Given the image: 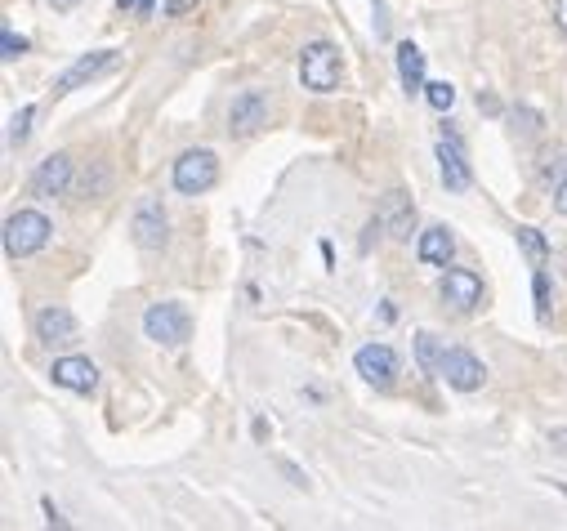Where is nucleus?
Here are the masks:
<instances>
[{"label":"nucleus","instance_id":"obj_1","mask_svg":"<svg viewBox=\"0 0 567 531\" xmlns=\"http://www.w3.org/2000/svg\"><path fill=\"white\" fill-rule=\"evenodd\" d=\"M300 81L313 94H331L340 85V50L331 41H313L300 54Z\"/></svg>","mask_w":567,"mask_h":531},{"label":"nucleus","instance_id":"obj_2","mask_svg":"<svg viewBox=\"0 0 567 531\" xmlns=\"http://www.w3.org/2000/svg\"><path fill=\"white\" fill-rule=\"evenodd\" d=\"M50 241V219L41 210H18L5 219V255L9 259H27Z\"/></svg>","mask_w":567,"mask_h":531},{"label":"nucleus","instance_id":"obj_3","mask_svg":"<svg viewBox=\"0 0 567 531\" xmlns=\"http://www.w3.org/2000/svg\"><path fill=\"white\" fill-rule=\"evenodd\" d=\"M143 331H148V340L175 349V344H184L192 335V317L184 304H152L148 313H143Z\"/></svg>","mask_w":567,"mask_h":531},{"label":"nucleus","instance_id":"obj_4","mask_svg":"<svg viewBox=\"0 0 567 531\" xmlns=\"http://www.w3.org/2000/svg\"><path fill=\"white\" fill-rule=\"evenodd\" d=\"M215 183H219V161H215V152L197 148V152H184V157L175 161V188L184 192V197L210 192Z\"/></svg>","mask_w":567,"mask_h":531},{"label":"nucleus","instance_id":"obj_5","mask_svg":"<svg viewBox=\"0 0 567 531\" xmlns=\"http://www.w3.org/2000/svg\"><path fill=\"white\" fill-rule=\"evenodd\" d=\"M442 380L451 384V389H460V393H474V389H483V380H487V366L478 362L469 349H451L447 357H442Z\"/></svg>","mask_w":567,"mask_h":531},{"label":"nucleus","instance_id":"obj_6","mask_svg":"<svg viewBox=\"0 0 567 531\" xmlns=\"http://www.w3.org/2000/svg\"><path fill=\"white\" fill-rule=\"evenodd\" d=\"M117 67V50H94V54H85V59H76L67 72L54 81V94H72V90H81L85 81H94V76H103V72H112Z\"/></svg>","mask_w":567,"mask_h":531},{"label":"nucleus","instance_id":"obj_7","mask_svg":"<svg viewBox=\"0 0 567 531\" xmlns=\"http://www.w3.org/2000/svg\"><path fill=\"white\" fill-rule=\"evenodd\" d=\"M134 241H139L143 250H161L166 246V210H161V201L157 197H143L139 201V210H134Z\"/></svg>","mask_w":567,"mask_h":531},{"label":"nucleus","instance_id":"obj_8","mask_svg":"<svg viewBox=\"0 0 567 531\" xmlns=\"http://www.w3.org/2000/svg\"><path fill=\"white\" fill-rule=\"evenodd\" d=\"M264 121H268V99H264V90L237 94L233 108H228V130L242 134V139H246V134H255Z\"/></svg>","mask_w":567,"mask_h":531},{"label":"nucleus","instance_id":"obj_9","mask_svg":"<svg viewBox=\"0 0 567 531\" xmlns=\"http://www.w3.org/2000/svg\"><path fill=\"white\" fill-rule=\"evenodd\" d=\"M358 375L371 384H380V389H389L393 375H398V353L389 349V344H367V349H358Z\"/></svg>","mask_w":567,"mask_h":531},{"label":"nucleus","instance_id":"obj_10","mask_svg":"<svg viewBox=\"0 0 567 531\" xmlns=\"http://www.w3.org/2000/svg\"><path fill=\"white\" fill-rule=\"evenodd\" d=\"M442 299H447L451 308H460V313H469V308L483 299V282H478V273H469V268H447V277H442Z\"/></svg>","mask_w":567,"mask_h":531},{"label":"nucleus","instance_id":"obj_11","mask_svg":"<svg viewBox=\"0 0 567 531\" xmlns=\"http://www.w3.org/2000/svg\"><path fill=\"white\" fill-rule=\"evenodd\" d=\"M50 375L59 389H72V393H90L94 384H99V371H94V362H85V357H59Z\"/></svg>","mask_w":567,"mask_h":531},{"label":"nucleus","instance_id":"obj_12","mask_svg":"<svg viewBox=\"0 0 567 531\" xmlns=\"http://www.w3.org/2000/svg\"><path fill=\"white\" fill-rule=\"evenodd\" d=\"M438 161H442V183H447L451 192H465L469 183H474V175H469V166H465V152H460V143L447 139V134L438 139Z\"/></svg>","mask_w":567,"mask_h":531},{"label":"nucleus","instance_id":"obj_13","mask_svg":"<svg viewBox=\"0 0 567 531\" xmlns=\"http://www.w3.org/2000/svg\"><path fill=\"white\" fill-rule=\"evenodd\" d=\"M67 183H72V161H67L63 152H54V157L41 161V170H36L32 188H36V197H59Z\"/></svg>","mask_w":567,"mask_h":531},{"label":"nucleus","instance_id":"obj_14","mask_svg":"<svg viewBox=\"0 0 567 531\" xmlns=\"http://www.w3.org/2000/svg\"><path fill=\"white\" fill-rule=\"evenodd\" d=\"M36 335H41L45 344H76V317L59 304L45 308V313L36 317Z\"/></svg>","mask_w":567,"mask_h":531},{"label":"nucleus","instance_id":"obj_15","mask_svg":"<svg viewBox=\"0 0 567 531\" xmlns=\"http://www.w3.org/2000/svg\"><path fill=\"white\" fill-rule=\"evenodd\" d=\"M411 224H416V206L402 192H389V201H384V228L393 237H411Z\"/></svg>","mask_w":567,"mask_h":531},{"label":"nucleus","instance_id":"obj_16","mask_svg":"<svg viewBox=\"0 0 567 531\" xmlns=\"http://www.w3.org/2000/svg\"><path fill=\"white\" fill-rule=\"evenodd\" d=\"M398 76H402V85H407V94L425 90V54H420L411 41L398 45Z\"/></svg>","mask_w":567,"mask_h":531},{"label":"nucleus","instance_id":"obj_17","mask_svg":"<svg viewBox=\"0 0 567 531\" xmlns=\"http://www.w3.org/2000/svg\"><path fill=\"white\" fill-rule=\"evenodd\" d=\"M451 250H456V241H451L447 228H429V233H420V246H416L420 264H447Z\"/></svg>","mask_w":567,"mask_h":531},{"label":"nucleus","instance_id":"obj_18","mask_svg":"<svg viewBox=\"0 0 567 531\" xmlns=\"http://www.w3.org/2000/svg\"><path fill=\"white\" fill-rule=\"evenodd\" d=\"M442 357H447V349L438 344V335L420 331L416 335V362H420V371H442Z\"/></svg>","mask_w":567,"mask_h":531},{"label":"nucleus","instance_id":"obj_19","mask_svg":"<svg viewBox=\"0 0 567 531\" xmlns=\"http://www.w3.org/2000/svg\"><path fill=\"white\" fill-rule=\"evenodd\" d=\"M425 99H429V103H434V108H438V112H447V108H451V103H456V90H451V85H447V81H434V85H425Z\"/></svg>","mask_w":567,"mask_h":531},{"label":"nucleus","instance_id":"obj_20","mask_svg":"<svg viewBox=\"0 0 567 531\" xmlns=\"http://www.w3.org/2000/svg\"><path fill=\"white\" fill-rule=\"evenodd\" d=\"M32 117H36L32 103L14 112V121H9V143H23V139H27V125H32Z\"/></svg>","mask_w":567,"mask_h":531},{"label":"nucleus","instance_id":"obj_21","mask_svg":"<svg viewBox=\"0 0 567 531\" xmlns=\"http://www.w3.org/2000/svg\"><path fill=\"white\" fill-rule=\"evenodd\" d=\"M518 246H523L532 259H545V237L536 233V228H518Z\"/></svg>","mask_w":567,"mask_h":531},{"label":"nucleus","instance_id":"obj_22","mask_svg":"<svg viewBox=\"0 0 567 531\" xmlns=\"http://www.w3.org/2000/svg\"><path fill=\"white\" fill-rule=\"evenodd\" d=\"M0 50H5V59H18V54H27V41L5 27V32H0Z\"/></svg>","mask_w":567,"mask_h":531},{"label":"nucleus","instance_id":"obj_23","mask_svg":"<svg viewBox=\"0 0 567 531\" xmlns=\"http://www.w3.org/2000/svg\"><path fill=\"white\" fill-rule=\"evenodd\" d=\"M536 313H550V282H545V273H536Z\"/></svg>","mask_w":567,"mask_h":531},{"label":"nucleus","instance_id":"obj_24","mask_svg":"<svg viewBox=\"0 0 567 531\" xmlns=\"http://www.w3.org/2000/svg\"><path fill=\"white\" fill-rule=\"evenodd\" d=\"M121 9H126V14H139V18H148L152 14V5H157V0H117Z\"/></svg>","mask_w":567,"mask_h":531},{"label":"nucleus","instance_id":"obj_25","mask_svg":"<svg viewBox=\"0 0 567 531\" xmlns=\"http://www.w3.org/2000/svg\"><path fill=\"white\" fill-rule=\"evenodd\" d=\"M192 5H197V0H166V14L175 18V14H184V9H192Z\"/></svg>","mask_w":567,"mask_h":531},{"label":"nucleus","instance_id":"obj_26","mask_svg":"<svg viewBox=\"0 0 567 531\" xmlns=\"http://www.w3.org/2000/svg\"><path fill=\"white\" fill-rule=\"evenodd\" d=\"M554 210H559V215H567V179L559 183V192H554Z\"/></svg>","mask_w":567,"mask_h":531},{"label":"nucleus","instance_id":"obj_27","mask_svg":"<svg viewBox=\"0 0 567 531\" xmlns=\"http://www.w3.org/2000/svg\"><path fill=\"white\" fill-rule=\"evenodd\" d=\"M554 23L567 32V0H554Z\"/></svg>","mask_w":567,"mask_h":531},{"label":"nucleus","instance_id":"obj_28","mask_svg":"<svg viewBox=\"0 0 567 531\" xmlns=\"http://www.w3.org/2000/svg\"><path fill=\"white\" fill-rule=\"evenodd\" d=\"M50 5L59 9V14H67V9H76V5H81V0H50Z\"/></svg>","mask_w":567,"mask_h":531},{"label":"nucleus","instance_id":"obj_29","mask_svg":"<svg viewBox=\"0 0 567 531\" xmlns=\"http://www.w3.org/2000/svg\"><path fill=\"white\" fill-rule=\"evenodd\" d=\"M554 447H559V451H567V429H559V433H554Z\"/></svg>","mask_w":567,"mask_h":531},{"label":"nucleus","instance_id":"obj_30","mask_svg":"<svg viewBox=\"0 0 567 531\" xmlns=\"http://www.w3.org/2000/svg\"><path fill=\"white\" fill-rule=\"evenodd\" d=\"M563 496H567V482H563Z\"/></svg>","mask_w":567,"mask_h":531}]
</instances>
